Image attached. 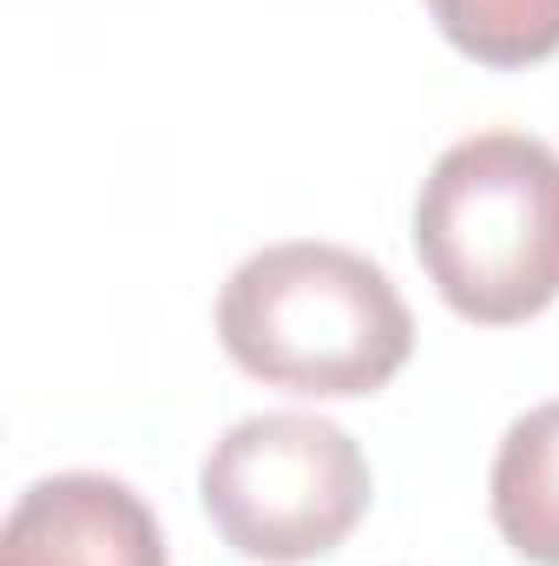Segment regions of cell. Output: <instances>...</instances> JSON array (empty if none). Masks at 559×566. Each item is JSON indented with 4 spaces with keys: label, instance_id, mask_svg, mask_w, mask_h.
<instances>
[{
    "label": "cell",
    "instance_id": "8992f818",
    "mask_svg": "<svg viewBox=\"0 0 559 566\" xmlns=\"http://www.w3.org/2000/svg\"><path fill=\"white\" fill-rule=\"evenodd\" d=\"M454 53L487 73H527L559 53V0H421Z\"/></svg>",
    "mask_w": 559,
    "mask_h": 566
},
{
    "label": "cell",
    "instance_id": "5b68a950",
    "mask_svg": "<svg viewBox=\"0 0 559 566\" xmlns=\"http://www.w3.org/2000/svg\"><path fill=\"white\" fill-rule=\"evenodd\" d=\"M487 507L500 541L527 566H559V402L527 409L500 434Z\"/></svg>",
    "mask_w": 559,
    "mask_h": 566
},
{
    "label": "cell",
    "instance_id": "3957f363",
    "mask_svg": "<svg viewBox=\"0 0 559 566\" xmlns=\"http://www.w3.org/2000/svg\"><path fill=\"white\" fill-rule=\"evenodd\" d=\"M198 501L231 554L257 566H309L362 527L376 474L336 422L271 409L211 441L198 468Z\"/></svg>",
    "mask_w": 559,
    "mask_h": 566
},
{
    "label": "cell",
    "instance_id": "277c9868",
    "mask_svg": "<svg viewBox=\"0 0 559 566\" xmlns=\"http://www.w3.org/2000/svg\"><path fill=\"white\" fill-rule=\"evenodd\" d=\"M0 566H171L158 514L139 488L113 474H46L33 481L0 534Z\"/></svg>",
    "mask_w": 559,
    "mask_h": 566
},
{
    "label": "cell",
    "instance_id": "6da1fadb",
    "mask_svg": "<svg viewBox=\"0 0 559 566\" xmlns=\"http://www.w3.org/2000/svg\"><path fill=\"white\" fill-rule=\"evenodd\" d=\"M224 356L309 402H349L389 389L415 356V316L395 277L323 238H289L251 251L218 290Z\"/></svg>",
    "mask_w": 559,
    "mask_h": 566
},
{
    "label": "cell",
    "instance_id": "7a4b0ae2",
    "mask_svg": "<svg viewBox=\"0 0 559 566\" xmlns=\"http://www.w3.org/2000/svg\"><path fill=\"white\" fill-rule=\"evenodd\" d=\"M415 258L434 296L481 329L559 303V151L534 133L454 139L421 178Z\"/></svg>",
    "mask_w": 559,
    "mask_h": 566
}]
</instances>
